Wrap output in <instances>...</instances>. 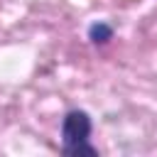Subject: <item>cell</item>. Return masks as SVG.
<instances>
[{
    "instance_id": "obj_1",
    "label": "cell",
    "mask_w": 157,
    "mask_h": 157,
    "mask_svg": "<svg viewBox=\"0 0 157 157\" xmlns=\"http://www.w3.org/2000/svg\"><path fill=\"white\" fill-rule=\"evenodd\" d=\"M91 115L86 110H69L61 120V152L69 157L78 155H98V150L91 145Z\"/></svg>"
},
{
    "instance_id": "obj_2",
    "label": "cell",
    "mask_w": 157,
    "mask_h": 157,
    "mask_svg": "<svg viewBox=\"0 0 157 157\" xmlns=\"http://www.w3.org/2000/svg\"><path fill=\"white\" fill-rule=\"evenodd\" d=\"M88 39H91L93 44H105V42L113 39V27H110L108 22L98 20V22H93V25L88 27Z\"/></svg>"
}]
</instances>
